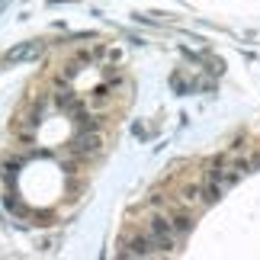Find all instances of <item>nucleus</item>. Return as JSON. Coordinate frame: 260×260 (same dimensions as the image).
Wrapping results in <instances>:
<instances>
[{
  "instance_id": "1",
  "label": "nucleus",
  "mask_w": 260,
  "mask_h": 260,
  "mask_svg": "<svg viewBox=\"0 0 260 260\" xmlns=\"http://www.w3.org/2000/svg\"><path fill=\"white\" fill-rule=\"evenodd\" d=\"M100 145H103V138H100L96 132H77L74 142H71V148H74L77 154H96Z\"/></svg>"
},
{
  "instance_id": "2",
  "label": "nucleus",
  "mask_w": 260,
  "mask_h": 260,
  "mask_svg": "<svg viewBox=\"0 0 260 260\" xmlns=\"http://www.w3.org/2000/svg\"><path fill=\"white\" fill-rule=\"evenodd\" d=\"M109 100H113L109 87H100V90H93V93L87 96V109H90V113H100V109H106V106H109Z\"/></svg>"
},
{
  "instance_id": "3",
  "label": "nucleus",
  "mask_w": 260,
  "mask_h": 260,
  "mask_svg": "<svg viewBox=\"0 0 260 260\" xmlns=\"http://www.w3.org/2000/svg\"><path fill=\"white\" fill-rule=\"evenodd\" d=\"M39 52H42V45H39V42H29V45L13 48V52L7 55V61H23V58H32V55H39Z\"/></svg>"
}]
</instances>
